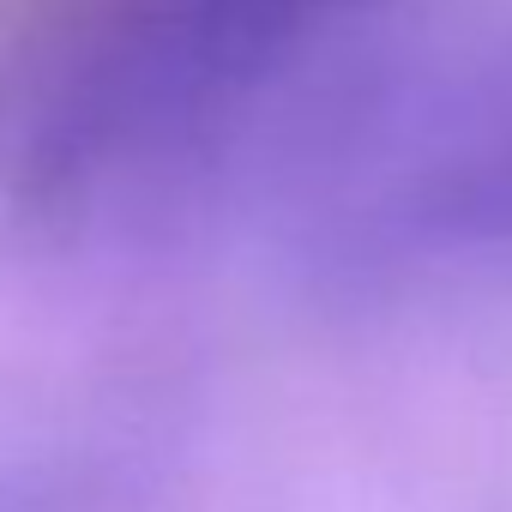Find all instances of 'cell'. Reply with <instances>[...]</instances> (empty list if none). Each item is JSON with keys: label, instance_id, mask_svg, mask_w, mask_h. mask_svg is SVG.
<instances>
[{"label": "cell", "instance_id": "cell-1", "mask_svg": "<svg viewBox=\"0 0 512 512\" xmlns=\"http://www.w3.org/2000/svg\"><path fill=\"white\" fill-rule=\"evenodd\" d=\"M374 7L386 0H61L0 79V199L61 229L115 217Z\"/></svg>", "mask_w": 512, "mask_h": 512}]
</instances>
